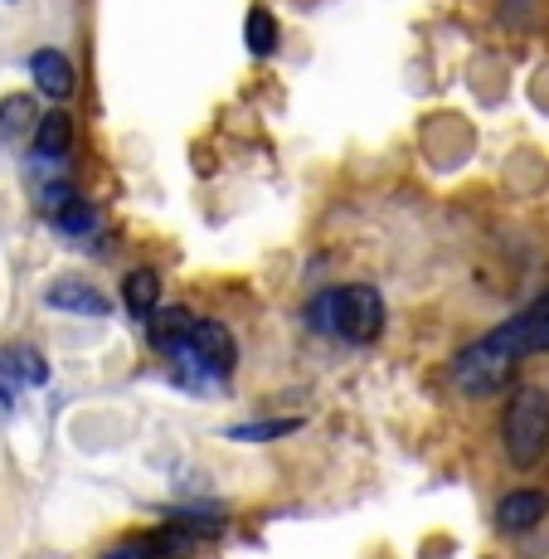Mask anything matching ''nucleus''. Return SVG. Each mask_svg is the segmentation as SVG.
<instances>
[{"mask_svg": "<svg viewBox=\"0 0 549 559\" xmlns=\"http://www.w3.org/2000/svg\"><path fill=\"white\" fill-rule=\"evenodd\" d=\"M307 321L317 331H326V336L355 341V346H370V341L384 331V302H380V293H374V287H365V283L326 287V293L311 297Z\"/></svg>", "mask_w": 549, "mask_h": 559, "instance_id": "1", "label": "nucleus"}, {"mask_svg": "<svg viewBox=\"0 0 549 559\" xmlns=\"http://www.w3.org/2000/svg\"><path fill=\"white\" fill-rule=\"evenodd\" d=\"M501 438H505V453H511V462H521V467L540 462V453L549 448V394L535 390V384L515 390L511 408H505Z\"/></svg>", "mask_w": 549, "mask_h": 559, "instance_id": "2", "label": "nucleus"}, {"mask_svg": "<svg viewBox=\"0 0 549 559\" xmlns=\"http://www.w3.org/2000/svg\"><path fill=\"white\" fill-rule=\"evenodd\" d=\"M511 370H515V360L505 356L491 336H481V341H472L467 350L452 356L447 380L457 384L462 394H491V390H501V384L511 380Z\"/></svg>", "mask_w": 549, "mask_h": 559, "instance_id": "3", "label": "nucleus"}, {"mask_svg": "<svg viewBox=\"0 0 549 559\" xmlns=\"http://www.w3.org/2000/svg\"><path fill=\"white\" fill-rule=\"evenodd\" d=\"M491 341H497L511 360H525V356L549 350V293L535 297L525 311H515L511 321H501V326L491 331Z\"/></svg>", "mask_w": 549, "mask_h": 559, "instance_id": "4", "label": "nucleus"}, {"mask_svg": "<svg viewBox=\"0 0 549 559\" xmlns=\"http://www.w3.org/2000/svg\"><path fill=\"white\" fill-rule=\"evenodd\" d=\"M29 79H35V93L49 103L73 98L79 79H73V59L63 49H35L29 53Z\"/></svg>", "mask_w": 549, "mask_h": 559, "instance_id": "5", "label": "nucleus"}, {"mask_svg": "<svg viewBox=\"0 0 549 559\" xmlns=\"http://www.w3.org/2000/svg\"><path fill=\"white\" fill-rule=\"evenodd\" d=\"M45 302L53 311H69V317H107V297L98 293V287H88L83 277H59V283H49Z\"/></svg>", "mask_w": 549, "mask_h": 559, "instance_id": "6", "label": "nucleus"}, {"mask_svg": "<svg viewBox=\"0 0 549 559\" xmlns=\"http://www.w3.org/2000/svg\"><path fill=\"white\" fill-rule=\"evenodd\" d=\"M545 511H549V497H545V491L525 487V491H511V497H501L497 525H501L505 535H525V531H535V525L545 521Z\"/></svg>", "mask_w": 549, "mask_h": 559, "instance_id": "7", "label": "nucleus"}, {"mask_svg": "<svg viewBox=\"0 0 549 559\" xmlns=\"http://www.w3.org/2000/svg\"><path fill=\"white\" fill-rule=\"evenodd\" d=\"M53 219V229L63 234L69 243H93L103 234V214H98V204H88L83 195H73L69 204H59V210L49 214Z\"/></svg>", "mask_w": 549, "mask_h": 559, "instance_id": "8", "label": "nucleus"}, {"mask_svg": "<svg viewBox=\"0 0 549 559\" xmlns=\"http://www.w3.org/2000/svg\"><path fill=\"white\" fill-rule=\"evenodd\" d=\"M73 152V122L69 112H45L35 122V156L39 160H69Z\"/></svg>", "mask_w": 549, "mask_h": 559, "instance_id": "9", "label": "nucleus"}, {"mask_svg": "<svg viewBox=\"0 0 549 559\" xmlns=\"http://www.w3.org/2000/svg\"><path fill=\"white\" fill-rule=\"evenodd\" d=\"M122 302H127V311H132L136 321H151L156 317V307H160V277L151 273V267H132L127 283H122Z\"/></svg>", "mask_w": 549, "mask_h": 559, "instance_id": "10", "label": "nucleus"}, {"mask_svg": "<svg viewBox=\"0 0 549 559\" xmlns=\"http://www.w3.org/2000/svg\"><path fill=\"white\" fill-rule=\"evenodd\" d=\"M297 428H301V418H263V424H234V428H224V438H229V443H277V438L297 433Z\"/></svg>", "mask_w": 549, "mask_h": 559, "instance_id": "11", "label": "nucleus"}, {"mask_svg": "<svg viewBox=\"0 0 549 559\" xmlns=\"http://www.w3.org/2000/svg\"><path fill=\"white\" fill-rule=\"evenodd\" d=\"M243 39H249V53H253V59H273V53H277V20H273V10H267V5H253Z\"/></svg>", "mask_w": 549, "mask_h": 559, "instance_id": "12", "label": "nucleus"}, {"mask_svg": "<svg viewBox=\"0 0 549 559\" xmlns=\"http://www.w3.org/2000/svg\"><path fill=\"white\" fill-rule=\"evenodd\" d=\"M35 122H39V117H35V107H29L25 93H15V98H0V136H5V142L25 136Z\"/></svg>", "mask_w": 549, "mask_h": 559, "instance_id": "13", "label": "nucleus"}, {"mask_svg": "<svg viewBox=\"0 0 549 559\" xmlns=\"http://www.w3.org/2000/svg\"><path fill=\"white\" fill-rule=\"evenodd\" d=\"M10 370H15V380L20 384H29V390H39V384H49V365L39 350H29V346H15L10 350Z\"/></svg>", "mask_w": 549, "mask_h": 559, "instance_id": "14", "label": "nucleus"}, {"mask_svg": "<svg viewBox=\"0 0 549 559\" xmlns=\"http://www.w3.org/2000/svg\"><path fill=\"white\" fill-rule=\"evenodd\" d=\"M15 394H20V380H15V370H10V356H0V408L15 404Z\"/></svg>", "mask_w": 549, "mask_h": 559, "instance_id": "15", "label": "nucleus"}, {"mask_svg": "<svg viewBox=\"0 0 549 559\" xmlns=\"http://www.w3.org/2000/svg\"><path fill=\"white\" fill-rule=\"evenodd\" d=\"M103 559H156V550H151V540H132V545H117V550H107Z\"/></svg>", "mask_w": 549, "mask_h": 559, "instance_id": "16", "label": "nucleus"}]
</instances>
